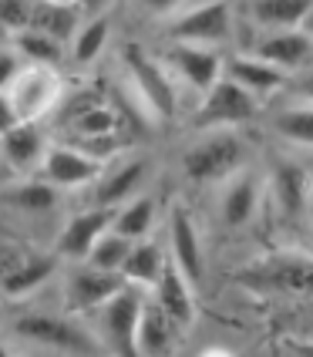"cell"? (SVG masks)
Wrapping results in <instances>:
<instances>
[{"label":"cell","instance_id":"6","mask_svg":"<svg viewBox=\"0 0 313 357\" xmlns=\"http://www.w3.org/2000/svg\"><path fill=\"white\" fill-rule=\"evenodd\" d=\"M145 303L138 287H125L118 297H112L105 307H98L95 317V331H98L101 344L108 347V354L115 357H138V327H142V314Z\"/></svg>","mask_w":313,"mask_h":357},{"label":"cell","instance_id":"34","mask_svg":"<svg viewBox=\"0 0 313 357\" xmlns=\"http://www.w3.org/2000/svg\"><path fill=\"white\" fill-rule=\"evenodd\" d=\"M27 68H31V64H27V58L20 54L10 40H3V51H0V88L14 84V81L27 71Z\"/></svg>","mask_w":313,"mask_h":357},{"label":"cell","instance_id":"12","mask_svg":"<svg viewBox=\"0 0 313 357\" xmlns=\"http://www.w3.org/2000/svg\"><path fill=\"white\" fill-rule=\"evenodd\" d=\"M61 257L58 253H31V250H14L7 246L3 257V297L7 300H24L38 294L47 280L58 273Z\"/></svg>","mask_w":313,"mask_h":357},{"label":"cell","instance_id":"18","mask_svg":"<svg viewBox=\"0 0 313 357\" xmlns=\"http://www.w3.org/2000/svg\"><path fill=\"white\" fill-rule=\"evenodd\" d=\"M266 192L273 196V206L283 219H300L310 206V172L293 159H280L270 169V185Z\"/></svg>","mask_w":313,"mask_h":357},{"label":"cell","instance_id":"27","mask_svg":"<svg viewBox=\"0 0 313 357\" xmlns=\"http://www.w3.org/2000/svg\"><path fill=\"white\" fill-rule=\"evenodd\" d=\"M155 219H158L155 196L142 192V196H135L132 202L118 206L112 229H115V233H121V236H128L132 243H142V239L152 236V229H155Z\"/></svg>","mask_w":313,"mask_h":357},{"label":"cell","instance_id":"10","mask_svg":"<svg viewBox=\"0 0 313 357\" xmlns=\"http://www.w3.org/2000/svg\"><path fill=\"white\" fill-rule=\"evenodd\" d=\"M108 162L88 155L84 149L71 145V142H51V152L44 159L40 176L58 189H91L101 176H105Z\"/></svg>","mask_w":313,"mask_h":357},{"label":"cell","instance_id":"21","mask_svg":"<svg viewBox=\"0 0 313 357\" xmlns=\"http://www.w3.org/2000/svg\"><path fill=\"white\" fill-rule=\"evenodd\" d=\"M192 290H196V283L185 277L169 257V266H165V273L158 280V287L152 290V300L176 320L182 331H189L196 324V297H192Z\"/></svg>","mask_w":313,"mask_h":357},{"label":"cell","instance_id":"3","mask_svg":"<svg viewBox=\"0 0 313 357\" xmlns=\"http://www.w3.org/2000/svg\"><path fill=\"white\" fill-rule=\"evenodd\" d=\"M7 331L20 340H31L38 347L58 351L68 357H105L108 347L101 344L98 334L84 331L81 324H75L71 317L61 314H47V310H27L7 324Z\"/></svg>","mask_w":313,"mask_h":357},{"label":"cell","instance_id":"37","mask_svg":"<svg viewBox=\"0 0 313 357\" xmlns=\"http://www.w3.org/2000/svg\"><path fill=\"white\" fill-rule=\"evenodd\" d=\"M303 91H307V98L313 101V64L303 71Z\"/></svg>","mask_w":313,"mask_h":357},{"label":"cell","instance_id":"33","mask_svg":"<svg viewBox=\"0 0 313 357\" xmlns=\"http://www.w3.org/2000/svg\"><path fill=\"white\" fill-rule=\"evenodd\" d=\"M128 3L135 7L142 17L162 20V24H169L176 14H182L189 7V0H128Z\"/></svg>","mask_w":313,"mask_h":357},{"label":"cell","instance_id":"15","mask_svg":"<svg viewBox=\"0 0 313 357\" xmlns=\"http://www.w3.org/2000/svg\"><path fill=\"white\" fill-rule=\"evenodd\" d=\"M263 196H266V182L256 169H243L236 172L229 182H222V196H219V219L226 229H243L250 226L263 206Z\"/></svg>","mask_w":313,"mask_h":357},{"label":"cell","instance_id":"38","mask_svg":"<svg viewBox=\"0 0 313 357\" xmlns=\"http://www.w3.org/2000/svg\"><path fill=\"white\" fill-rule=\"evenodd\" d=\"M199 357H233V354H229L226 347H209V351H202Z\"/></svg>","mask_w":313,"mask_h":357},{"label":"cell","instance_id":"4","mask_svg":"<svg viewBox=\"0 0 313 357\" xmlns=\"http://www.w3.org/2000/svg\"><path fill=\"white\" fill-rule=\"evenodd\" d=\"M61 95H64V84H61L58 68L31 64L14 84L0 88L3 128H14L24 121H40L61 105Z\"/></svg>","mask_w":313,"mask_h":357},{"label":"cell","instance_id":"19","mask_svg":"<svg viewBox=\"0 0 313 357\" xmlns=\"http://www.w3.org/2000/svg\"><path fill=\"white\" fill-rule=\"evenodd\" d=\"M169 257H172V263L199 287L202 270H206V259H202L199 229L185 206H172V213H169Z\"/></svg>","mask_w":313,"mask_h":357},{"label":"cell","instance_id":"8","mask_svg":"<svg viewBox=\"0 0 313 357\" xmlns=\"http://www.w3.org/2000/svg\"><path fill=\"white\" fill-rule=\"evenodd\" d=\"M239 280L253 290H270V294H293V297H310L313 294V259L283 253V257H266L246 266Z\"/></svg>","mask_w":313,"mask_h":357},{"label":"cell","instance_id":"16","mask_svg":"<svg viewBox=\"0 0 313 357\" xmlns=\"http://www.w3.org/2000/svg\"><path fill=\"white\" fill-rule=\"evenodd\" d=\"M0 152H3V165L7 172H14L17 178L34 176L44 169V159L51 152V142L47 135L38 128V121H24L14 128H3V139H0Z\"/></svg>","mask_w":313,"mask_h":357},{"label":"cell","instance_id":"11","mask_svg":"<svg viewBox=\"0 0 313 357\" xmlns=\"http://www.w3.org/2000/svg\"><path fill=\"white\" fill-rule=\"evenodd\" d=\"M125 287L128 283H125L121 273H108V270L84 263V266H75L64 277V307L71 314H95L112 297H118Z\"/></svg>","mask_w":313,"mask_h":357},{"label":"cell","instance_id":"28","mask_svg":"<svg viewBox=\"0 0 313 357\" xmlns=\"http://www.w3.org/2000/svg\"><path fill=\"white\" fill-rule=\"evenodd\" d=\"M270 128L293 149H313V101L280 108L270 119Z\"/></svg>","mask_w":313,"mask_h":357},{"label":"cell","instance_id":"14","mask_svg":"<svg viewBox=\"0 0 313 357\" xmlns=\"http://www.w3.org/2000/svg\"><path fill=\"white\" fill-rule=\"evenodd\" d=\"M115 222V209H105V206H84L75 216L61 226L58 243H54V253L61 259H75V263H84L91 257L95 243H98Z\"/></svg>","mask_w":313,"mask_h":357},{"label":"cell","instance_id":"1","mask_svg":"<svg viewBox=\"0 0 313 357\" xmlns=\"http://www.w3.org/2000/svg\"><path fill=\"white\" fill-rule=\"evenodd\" d=\"M118 64L125 75V91L132 95L138 112L152 121H169L178 112V84L169 75L158 54H148L142 44L125 40L118 47Z\"/></svg>","mask_w":313,"mask_h":357},{"label":"cell","instance_id":"29","mask_svg":"<svg viewBox=\"0 0 313 357\" xmlns=\"http://www.w3.org/2000/svg\"><path fill=\"white\" fill-rule=\"evenodd\" d=\"M20 54L27 58V64H40V68H61L68 61V44H61L58 38L44 34L38 27H27L17 38H7Z\"/></svg>","mask_w":313,"mask_h":357},{"label":"cell","instance_id":"5","mask_svg":"<svg viewBox=\"0 0 313 357\" xmlns=\"http://www.w3.org/2000/svg\"><path fill=\"white\" fill-rule=\"evenodd\" d=\"M162 34L178 44H202V47H222L236 34V17L229 0H202L189 3L182 14L162 24Z\"/></svg>","mask_w":313,"mask_h":357},{"label":"cell","instance_id":"41","mask_svg":"<svg viewBox=\"0 0 313 357\" xmlns=\"http://www.w3.org/2000/svg\"><path fill=\"white\" fill-rule=\"evenodd\" d=\"M7 357H14V354H7Z\"/></svg>","mask_w":313,"mask_h":357},{"label":"cell","instance_id":"32","mask_svg":"<svg viewBox=\"0 0 313 357\" xmlns=\"http://www.w3.org/2000/svg\"><path fill=\"white\" fill-rule=\"evenodd\" d=\"M38 0H0V24L7 38H17L27 27H34Z\"/></svg>","mask_w":313,"mask_h":357},{"label":"cell","instance_id":"39","mask_svg":"<svg viewBox=\"0 0 313 357\" xmlns=\"http://www.w3.org/2000/svg\"><path fill=\"white\" fill-rule=\"evenodd\" d=\"M44 3H64V7H81L84 0H44Z\"/></svg>","mask_w":313,"mask_h":357},{"label":"cell","instance_id":"20","mask_svg":"<svg viewBox=\"0 0 313 357\" xmlns=\"http://www.w3.org/2000/svg\"><path fill=\"white\" fill-rule=\"evenodd\" d=\"M226 78H233L236 84H243L256 98L276 95V91H283V88L290 84V75H287L283 68L263 61L259 54H233V58H226Z\"/></svg>","mask_w":313,"mask_h":357},{"label":"cell","instance_id":"7","mask_svg":"<svg viewBox=\"0 0 313 357\" xmlns=\"http://www.w3.org/2000/svg\"><path fill=\"white\" fill-rule=\"evenodd\" d=\"M158 58H162V64L169 68V75L176 78V84L192 88L199 98H206L215 84L226 78V58L219 54V47L169 40V47H165Z\"/></svg>","mask_w":313,"mask_h":357},{"label":"cell","instance_id":"23","mask_svg":"<svg viewBox=\"0 0 313 357\" xmlns=\"http://www.w3.org/2000/svg\"><path fill=\"white\" fill-rule=\"evenodd\" d=\"M178 334H182V327L155 300H148L145 314H142V327H138V357H169L176 351Z\"/></svg>","mask_w":313,"mask_h":357},{"label":"cell","instance_id":"31","mask_svg":"<svg viewBox=\"0 0 313 357\" xmlns=\"http://www.w3.org/2000/svg\"><path fill=\"white\" fill-rule=\"evenodd\" d=\"M132 250H135L132 239L115 233V229H108V233L95 243L91 257L84 259V263H91V266H98V270H108V273H121L125 263H128V257H132Z\"/></svg>","mask_w":313,"mask_h":357},{"label":"cell","instance_id":"24","mask_svg":"<svg viewBox=\"0 0 313 357\" xmlns=\"http://www.w3.org/2000/svg\"><path fill=\"white\" fill-rule=\"evenodd\" d=\"M165 266H169V250H162V243L148 236V239H142V243H135V250H132V257L125 263L121 277H125L128 287L155 290L162 273H165Z\"/></svg>","mask_w":313,"mask_h":357},{"label":"cell","instance_id":"36","mask_svg":"<svg viewBox=\"0 0 313 357\" xmlns=\"http://www.w3.org/2000/svg\"><path fill=\"white\" fill-rule=\"evenodd\" d=\"M112 0H84L81 3V10L88 14V17H95V14H105V7H108Z\"/></svg>","mask_w":313,"mask_h":357},{"label":"cell","instance_id":"22","mask_svg":"<svg viewBox=\"0 0 313 357\" xmlns=\"http://www.w3.org/2000/svg\"><path fill=\"white\" fill-rule=\"evenodd\" d=\"M58 202H61V189L51 185L44 176L10 178L3 185V206L20 213V216H47V213L58 209Z\"/></svg>","mask_w":313,"mask_h":357},{"label":"cell","instance_id":"40","mask_svg":"<svg viewBox=\"0 0 313 357\" xmlns=\"http://www.w3.org/2000/svg\"><path fill=\"white\" fill-rule=\"evenodd\" d=\"M303 31L313 38V7H310V14H307V20H303Z\"/></svg>","mask_w":313,"mask_h":357},{"label":"cell","instance_id":"13","mask_svg":"<svg viewBox=\"0 0 313 357\" xmlns=\"http://www.w3.org/2000/svg\"><path fill=\"white\" fill-rule=\"evenodd\" d=\"M152 176V162L145 155H132V159H118L105 169V176L91 185V206H105V209H118L125 202L142 196L145 182Z\"/></svg>","mask_w":313,"mask_h":357},{"label":"cell","instance_id":"2","mask_svg":"<svg viewBox=\"0 0 313 357\" xmlns=\"http://www.w3.org/2000/svg\"><path fill=\"white\" fill-rule=\"evenodd\" d=\"M246 142L236 135L233 128H215V132H202L192 145L182 149L178 169L182 176L196 185H209V182H229L236 172L246 169Z\"/></svg>","mask_w":313,"mask_h":357},{"label":"cell","instance_id":"30","mask_svg":"<svg viewBox=\"0 0 313 357\" xmlns=\"http://www.w3.org/2000/svg\"><path fill=\"white\" fill-rule=\"evenodd\" d=\"M81 14H84L81 7H64V3H44V0H38L34 27L71 47V40H75V34H78V27L84 24Z\"/></svg>","mask_w":313,"mask_h":357},{"label":"cell","instance_id":"17","mask_svg":"<svg viewBox=\"0 0 313 357\" xmlns=\"http://www.w3.org/2000/svg\"><path fill=\"white\" fill-rule=\"evenodd\" d=\"M253 54L283 68L287 75H303L313 64V38L296 27V31H263L253 44Z\"/></svg>","mask_w":313,"mask_h":357},{"label":"cell","instance_id":"25","mask_svg":"<svg viewBox=\"0 0 313 357\" xmlns=\"http://www.w3.org/2000/svg\"><path fill=\"white\" fill-rule=\"evenodd\" d=\"M310 7L313 0H250V20L259 31H296Z\"/></svg>","mask_w":313,"mask_h":357},{"label":"cell","instance_id":"9","mask_svg":"<svg viewBox=\"0 0 313 357\" xmlns=\"http://www.w3.org/2000/svg\"><path fill=\"white\" fill-rule=\"evenodd\" d=\"M259 112V98L250 95L243 84L233 78H222L206 98H199L196 125L202 132H215V128H236L256 119Z\"/></svg>","mask_w":313,"mask_h":357},{"label":"cell","instance_id":"26","mask_svg":"<svg viewBox=\"0 0 313 357\" xmlns=\"http://www.w3.org/2000/svg\"><path fill=\"white\" fill-rule=\"evenodd\" d=\"M108 40H112V17L108 14H95V17H88L78 27V34H75L71 47H68V61L75 68H91L108 51Z\"/></svg>","mask_w":313,"mask_h":357},{"label":"cell","instance_id":"35","mask_svg":"<svg viewBox=\"0 0 313 357\" xmlns=\"http://www.w3.org/2000/svg\"><path fill=\"white\" fill-rule=\"evenodd\" d=\"M290 354H293V357H313V337L290 340Z\"/></svg>","mask_w":313,"mask_h":357}]
</instances>
